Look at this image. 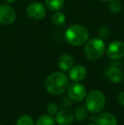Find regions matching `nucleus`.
I'll return each mask as SVG.
<instances>
[{
  "instance_id": "obj_3",
  "label": "nucleus",
  "mask_w": 124,
  "mask_h": 125,
  "mask_svg": "<svg viewBox=\"0 0 124 125\" xmlns=\"http://www.w3.org/2000/svg\"><path fill=\"white\" fill-rule=\"evenodd\" d=\"M105 105V98L101 91L93 90L88 94L85 101L87 110L91 113H99Z\"/></svg>"
},
{
  "instance_id": "obj_13",
  "label": "nucleus",
  "mask_w": 124,
  "mask_h": 125,
  "mask_svg": "<svg viewBox=\"0 0 124 125\" xmlns=\"http://www.w3.org/2000/svg\"><path fill=\"white\" fill-rule=\"evenodd\" d=\"M107 75L110 80L114 83H121L124 77L123 73L122 72V70H120L117 67H111L108 70Z\"/></svg>"
},
{
  "instance_id": "obj_11",
  "label": "nucleus",
  "mask_w": 124,
  "mask_h": 125,
  "mask_svg": "<svg viewBox=\"0 0 124 125\" xmlns=\"http://www.w3.org/2000/svg\"><path fill=\"white\" fill-rule=\"evenodd\" d=\"M97 125H117V119L113 114L109 112H103L95 117Z\"/></svg>"
},
{
  "instance_id": "obj_12",
  "label": "nucleus",
  "mask_w": 124,
  "mask_h": 125,
  "mask_svg": "<svg viewBox=\"0 0 124 125\" xmlns=\"http://www.w3.org/2000/svg\"><path fill=\"white\" fill-rule=\"evenodd\" d=\"M73 58L71 57L70 54H65L60 56L58 60V65L59 67L62 70V71H69L73 66Z\"/></svg>"
},
{
  "instance_id": "obj_5",
  "label": "nucleus",
  "mask_w": 124,
  "mask_h": 125,
  "mask_svg": "<svg viewBox=\"0 0 124 125\" xmlns=\"http://www.w3.org/2000/svg\"><path fill=\"white\" fill-rule=\"evenodd\" d=\"M27 15L33 21H40L46 15V9L41 3L35 2L27 8Z\"/></svg>"
},
{
  "instance_id": "obj_25",
  "label": "nucleus",
  "mask_w": 124,
  "mask_h": 125,
  "mask_svg": "<svg viewBox=\"0 0 124 125\" xmlns=\"http://www.w3.org/2000/svg\"><path fill=\"white\" fill-rule=\"evenodd\" d=\"M88 125H97V124H89Z\"/></svg>"
},
{
  "instance_id": "obj_24",
  "label": "nucleus",
  "mask_w": 124,
  "mask_h": 125,
  "mask_svg": "<svg viewBox=\"0 0 124 125\" xmlns=\"http://www.w3.org/2000/svg\"><path fill=\"white\" fill-rule=\"evenodd\" d=\"M99 1H103V2H107V1H111V0H99Z\"/></svg>"
},
{
  "instance_id": "obj_8",
  "label": "nucleus",
  "mask_w": 124,
  "mask_h": 125,
  "mask_svg": "<svg viewBox=\"0 0 124 125\" xmlns=\"http://www.w3.org/2000/svg\"><path fill=\"white\" fill-rule=\"evenodd\" d=\"M107 54L112 60H120L124 56V43L122 41H113L107 48Z\"/></svg>"
},
{
  "instance_id": "obj_17",
  "label": "nucleus",
  "mask_w": 124,
  "mask_h": 125,
  "mask_svg": "<svg viewBox=\"0 0 124 125\" xmlns=\"http://www.w3.org/2000/svg\"><path fill=\"white\" fill-rule=\"evenodd\" d=\"M52 22L55 26H60L66 22V16L61 12H56L52 16Z\"/></svg>"
},
{
  "instance_id": "obj_6",
  "label": "nucleus",
  "mask_w": 124,
  "mask_h": 125,
  "mask_svg": "<svg viewBox=\"0 0 124 125\" xmlns=\"http://www.w3.org/2000/svg\"><path fill=\"white\" fill-rule=\"evenodd\" d=\"M68 95L69 98L75 101H82L86 97L87 91L85 87L81 83H75L68 87Z\"/></svg>"
},
{
  "instance_id": "obj_20",
  "label": "nucleus",
  "mask_w": 124,
  "mask_h": 125,
  "mask_svg": "<svg viewBox=\"0 0 124 125\" xmlns=\"http://www.w3.org/2000/svg\"><path fill=\"white\" fill-rule=\"evenodd\" d=\"M98 34H99V38L101 39H105V38H107L110 35V29L108 26H103L98 31Z\"/></svg>"
},
{
  "instance_id": "obj_21",
  "label": "nucleus",
  "mask_w": 124,
  "mask_h": 125,
  "mask_svg": "<svg viewBox=\"0 0 124 125\" xmlns=\"http://www.w3.org/2000/svg\"><path fill=\"white\" fill-rule=\"evenodd\" d=\"M47 112H48V114L50 116L52 115H55L58 112V105L55 103H50L47 106Z\"/></svg>"
},
{
  "instance_id": "obj_9",
  "label": "nucleus",
  "mask_w": 124,
  "mask_h": 125,
  "mask_svg": "<svg viewBox=\"0 0 124 125\" xmlns=\"http://www.w3.org/2000/svg\"><path fill=\"white\" fill-rule=\"evenodd\" d=\"M87 76V69L82 65H76L70 69L69 77L72 81L79 83L83 81Z\"/></svg>"
},
{
  "instance_id": "obj_22",
  "label": "nucleus",
  "mask_w": 124,
  "mask_h": 125,
  "mask_svg": "<svg viewBox=\"0 0 124 125\" xmlns=\"http://www.w3.org/2000/svg\"><path fill=\"white\" fill-rule=\"evenodd\" d=\"M118 101H119V103L122 105L124 106V91L119 94V95H118Z\"/></svg>"
},
{
  "instance_id": "obj_14",
  "label": "nucleus",
  "mask_w": 124,
  "mask_h": 125,
  "mask_svg": "<svg viewBox=\"0 0 124 125\" xmlns=\"http://www.w3.org/2000/svg\"><path fill=\"white\" fill-rule=\"evenodd\" d=\"M45 4L51 11H59L64 6V0H45Z\"/></svg>"
},
{
  "instance_id": "obj_16",
  "label": "nucleus",
  "mask_w": 124,
  "mask_h": 125,
  "mask_svg": "<svg viewBox=\"0 0 124 125\" xmlns=\"http://www.w3.org/2000/svg\"><path fill=\"white\" fill-rule=\"evenodd\" d=\"M36 125H55V120L50 115H43L36 122Z\"/></svg>"
},
{
  "instance_id": "obj_15",
  "label": "nucleus",
  "mask_w": 124,
  "mask_h": 125,
  "mask_svg": "<svg viewBox=\"0 0 124 125\" xmlns=\"http://www.w3.org/2000/svg\"><path fill=\"white\" fill-rule=\"evenodd\" d=\"M88 112L86 107L83 106H78L75 109L74 112H75V117L77 119L78 121H83L86 119L87 116H88Z\"/></svg>"
},
{
  "instance_id": "obj_4",
  "label": "nucleus",
  "mask_w": 124,
  "mask_h": 125,
  "mask_svg": "<svg viewBox=\"0 0 124 125\" xmlns=\"http://www.w3.org/2000/svg\"><path fill=\"white\" fill-rule=\"evenodd\" d=\"M105 45L101 38H94L87 42L84 47V54L90 61L98 60L103 55Z\"/></svg>"
},
{
  "instance_id": "obj_19",
  "label": "nucleus",
  "mask_w": 124,
  "mask_h": 125,
  "mask_svg": "<svg viewBox=\"0 0 124 125\" xmlns=\"http://www.w3.org/2000/svg\"><path fill=\"white\" fill-rule=\"evenodd\" d=\"M15 125H34V122L30 116L23 115L17 119Z\"/></svg>"
},
{
  "instance_id": "obj_1",
  "label": "nucleus",
  "mask_w": 124,
  "mask_h": 125,
  "mask_svg": "<svg viewBox=\"0 0 124 125\" xmlns=\"http://www.w3.org/2000/svg\"><path fill=\"white\" fill-rule=\"evenodd\" d=\"M69 87V79L65 73L60 72L51 73L45 81V88L53 95L61 94Z\"/></svg>"
},
{
  "instance_id": "obj_18",
  "label": "nucleus",
  "mask_w": 124,
  "mask_h": 125,
  "mask_svg": "<svg viewBox=\"0 0 124 125\" xmlns=\"http://www.w3.org/2000/svg\"><path fill=\"white\" fill-rule=\"evenodd\" d=\"M109 10L114 14L119 13L122 10V3L119 0H111L109 3Z\"/></svg>"
},
{
  "instance_id": "obj_23",
  "label": "nucleus",
  "mask_w": 124,
  "mask_h": 125,
  "mask_svg": "<svg viewBox=\"0 0 124 125\" xmlns=\"http://www.w3.org/2000/svg\"><path fill=\"white\" fill-rule=\"evenodd\" d=\"M3 1L5 2L6 3H8V4H10V3H13L15 2V0H3Z\"/></svg>"
},
{
  "instance_id": "obj_26",
  "label": "nucleus",
  "mask_w": 124,
  "mask_h": 125,
  "mask_svg": "<svg viewBox=\"0 0 124 125\" xmlns=\"http://www.w3.org/2000/svg\"><path fill=\"white\" fill-rule=\"evenodd\" d=\"M0 125H1V124H0Z\"/></svg>"
},
{
  "instance_id": "obj_2",
  "label": "nucleus",
  "mask_w": 124,
  "mask_h": 125,
  "mask_svg": "<svg viewBox=\"0 0 124 125\" xmlns=\"http://www.w3.org/2000/svg\"><path fill=\"white\" fill-rule=\"evenodd\" d=\"M66 39L73 46H81L88 42L89 32L85 26L72 25L66 31Z\"/></svg>"
},
{
  "instance_id": "obj_10",
  "label": "nucleus",
  "mask_w": 124,
  "mask_h": 125,
  "mask_svg": "<svg viewBox=\"0 0 124 125\" xmlns=\"http://www.w3.org/2000/svg\"><path fill=\"white\" fill-rule=\"evenodd\" d=\"M55 120L60 125H71L74 122V116L67 110H61L55 114Z\"/></svg>"
},
{
  "instance_id": "obj_7",
  "label": "nucleus",
  "mask_w": 124,
  "mask_h": 125,
  "mask_svg": "<svg viewBox=\"0 0 124 125\" xmlns=\"http://www.w3.org/2000/svg\"><path fill=\"white\" fill-rule=\"evenodd\" d=\"M15 21V12L10 5H0V23L3 25H10Z\"/></svg>"
}]
</instances>
